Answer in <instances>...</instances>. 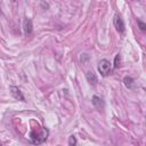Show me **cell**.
I'll return each instance as SVG.
<instances>
[{
    "instance_id": "obj_12",
    "label": "cell",
    "mask_w": 146,
    "mask_h": 146,
    "mask_svg": "<svg viewBox=\"0 0 146 146\" xmlns=\"http://www.w3.org/2000/svg\"><path fill=\"white\" fill-rule=\"evenodd\" d=\"M87 59H89V56H88L87 54H81V56H80V60H81L82 63H84Z\"/></svg>"
},
{
    "instance_id": "obj_5",
    "label": "cell",
    "mask_w": 146,
    "mask_h": 146,
    "mask_svg": "<svg viewBox=\"0 0 146 146\" xmlns=\"http://www.w3.org/2000/svg\"><path fill=\"white\" fill-rule=\"evenodd\" d=\"M23 30H24V33H25L26 35L32 33L33 25H32V21H31L30 18H25V19L23 21Z\"/></svg>"
},
{
    "instance_id": "obj_2",
    "label": "cell",
    "mask_w": 146,
    "mask_h": 146,
    "mask_svg": "<svg viewBox=\"0 0 146 146\" xmlns=\"http://www.w3.org/2000/svg\"><path fill=\"white\" fill-rule=\"evenodd\" d=\"M98 71L102 75H107L111 72V63L107 59H102L98 64Z\"/></svg>"
},
{
    "instance_id": "obj_10",
    "label": "cell",
    "mask_w": 146,
    "mask_h": 146,
    "mask_svg": "<svg viewBox=\"0 0 146 146\" xmlns=\"http://www.w3.org/2000/svg\"><path fill=\"white\" fill-rule=\"evenodd\" d=\"M68 145H70V146H74V145H76V139H75V137H74V136H70Z\"/></svg>"
},
{
    "instance_id": "obj_11",
    "label": "cell",
    "mask_w": 146,
    "mask_h": 146,
    "mask_svg": "<svg viewBox=\"0 0 146 146\" xmlns=\"http://www.w3.org/2000/svg\"><path fill=\"white\" fill-rule=\"evenodd\" d=\"M138 25H139V29H140L143 32H145V31H146V24H145L144 22L138 21Z\"/></svg>"
},
{
    "instance_id": "obj_3",
    "label": "cell",
    "mask_w": 146,
    "mask_h": 146,
    "mask_svg": "<svg viewBox=\"0 0 146 146\" xmlns=\"http://www.w3.org/2000/svg\"><path fill=\"white\" fill-rule=\"evenodd\" d=\"M114 26H115V29H116V31L119 33H121V34L124 33V30H125L124 23H123V19L119 15H115L114 16Z\"/></svg>"
},
{
    "instance_id": "obj_9",
    "label": "cell",
    "mask_w": 146,
    "mask_h": 146,
    "mask_svg": "<svg viewBox=\"0 0 146 146\" xmlns=\"http://www.w3.org/2000/svg\"><path fill=\"white\" fill-rule=\"evenodd\" d=\"M120 63H121V56H120V54H117V55H115V57H114L113 67H114V68H117V67L120 66Z\"/></svg>"
},
{
    "instance_id": "obj_8",
    "label": "cell",
    "mask_w": 146,
    "mask_h": 146,
    "mask_svg": "<svg viewBox=\"0 0 146 146\" xmlns=\"http://www.w3.org/2000/svg\"><path fill=\"white\" fill-rule=\"evenodd\" d=\"M123 83H124V86L128 88V89H130V90H133V89H136V82H135V80L131 78V76H124L123 78Z\"/></svg>"
},
{
    "instance_id": "obj_6",
    "label": "cell",
    "mask_w": 146,
    "mask_h": 146,
    "mask_svg": "<svg viewBox=\"0 0 146 146\" xmlns=\"http://www.w3.org/2000/svg\"><path fill=\"white\" fill-rule=\"evenodd\" d=\"M92 104H94V106L97 108V110H104V107H105V103H104V100L100 98V97H98V96H92Z\"/></svg>"
},
{
    "instance_id": "obj_1",
    "label": "cell",
    "mask_w": 146,
    "mask_h": 146,
    "mask_svg": "<svg viewBox=\"0 0 146 146\" xmlns=\"http://www.w3.org/2000/svg\"><path fill=\"white\" fill-rule=\"evenodd\" d=\"M49 131L46 128H36V130L33 129L30 133V143L34 145H40L47 139Z\"/></svg>"
},
{
    "instance_id": "obj_4",
    "label": "cell",
    "mask_w": 146,
    "mask_h": 146,
    "mask_svg": "<svg viewBox=\"0 0 146 146\" xmlns=\"http://www.w3.org/2000/svg\"><path fill=\"white\" fill-rule=\"evenodd\" d=\"M9 91H10L11 96H13L15 99L24 102V96H23L22 91H21V90H19L17 87H15V86H10V87H9Z\"/></svg>"
},
{
    "instance_id": "obj_7",
    "label": "cell",
    "mask_w": 146,
    "mask_h": 146,
    "mask_svg": "<svg viewBox=\"0 0 146 146\" xmlns=\"http://www.w3.org/2000/svg\"><path fill=\"white\" fill-rule=\"evenodd\" d=\"M86 78H87L88 82H89L90 84H92V86H95V84L98 82L97 75H96V73H95L94 71H87V72H86Z\"/></svg>"
}]
</instances>
